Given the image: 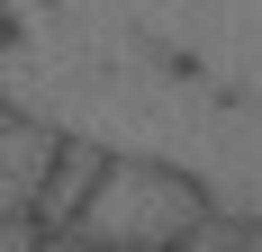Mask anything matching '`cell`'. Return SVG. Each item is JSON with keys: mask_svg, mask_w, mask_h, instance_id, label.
<instances>
[{"mask_svg": "<svg viewBox=\"0 0 262 252\" xmlns=\"http://www.w3.org/2000/svg\"><path fill=\"white\" fill-rule=\"evenodd\" d=\"M0 108L262 216V0H0Z\"/></svg>", "mask_w": 262, "mask_h": 252, "instance_id": "1", "label": "cell"}, {"mask_svg": "<svg viewBox=\"0 0 262 252\" xmlns=\"http://www.w3.org/2000/svg\"><path fill=\"white\" fill-rule=\"evenodd\" d=\"M100 162H108V153L91 144V135H54L46 171H36V198H27V216H36V234H63V225H73V207H81V189L100 180Z\"/></svg>", "mask_w": 262, "mask_h": 252, "instance_id": "3", "label": "cell"}, {"mask_svg": "<svg viewBox=\"0 0 262 252\" xmlns=\"http://www.w3.org/2000/svg\"><path fill=\"white\" fill-rule=\"evenodd\" d=\"M199 216H208V189H199L190 171L145 162V153H108L63 234H81L91 252H172Z\"/></svg>", "mask_w": 262, "mask_h": 252, "instance_id": "2", "label": "cell"}]
</instances>
